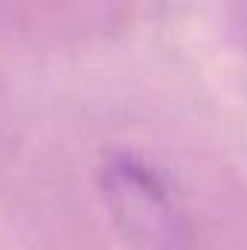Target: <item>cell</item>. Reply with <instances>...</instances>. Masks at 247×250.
<instances>
[{
	"label": "cell",
	"mask_w": 247,
	"mask_h": 250,
	"mask_svg": "<svg viewBox=\"0 0 247 250\" xmlns=\"http://www.w3.org/2000/svg\"><path fill=\"white\" fill-rule=\"evenodd\" d=\"M105 212L131 250H195L192 224L163 175L134 151H108L96 172Z\"/></svg>",
	"instance_id": "1"
}]
</instances>
